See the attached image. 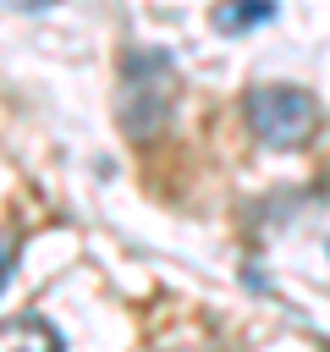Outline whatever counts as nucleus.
Returning <instances> with one entry per match:
<instances>
[{"label": "nucleus", "instance_id": "obj_1", "mask_svg": "<svg viewBox=\"0 0 330 352\" xmlns=\"http://www.w3.org/2000/svg\"><path fill=\"white\" fill-rule=\"evenodd\" d=\"M121 82H126V94H121V121L132 126V132H160V121L170 116V104H176V60L165 55V50H148V44H138V50H126V60H121Z\"/></svg>", "mask_w": 330, "mask_h": 352}, {"label": "nucleus", "instance_id": "obj_5", "mask_svg": "<svg viewBox=\"0 0 330 352\" xmlns=\"http://www.w3.org/2000/svg\"><path fill=\"white\" fill-rule=\"evenodd\" d=\"M11 264H16V236L0 231V292H6V280H11Z\"/></svg>", "mask_w": 330, "mask_h": 352}, {"label": "nucleus", "instance_id": "obj_4", "mask_svg": "<svg viewBox=\"0 0 330 352\" xmlns=\"http://www.w3.org/2000/svg\"><path fill=\"white\" fill-rule=\"evenodd\" d=\"M270 16H275V0H220L209 22H214L220 33H248V28L270 22Z\"/></svg>", "mask_w": 330, "mask_h": 352}, {"label": "nucleus", "instance_id": "obj_3", "mask_svg": "<svg viewBox=\"0 0 330 352\" xmlns=\"http://www.w3.org/2000/svg\"><path fill=\"white\" fill-rule=\"evenodd\" d=\"M60 346H66L60 330L38 314H16L0 324V352H60Z\"/></svg>", "mask_w": 330, "mask_h": 352}, {"label": "nucleus", "instance_id": "obj_2", "mask_svg": "<svg viewBox=\"0 0 330 352\" xmlns=\"http://www.w3.org/2000/svg\"><path fill=\"white\" fill-rule=\"evenodd\" d=\"M248 126H253L270 148H297V143L314 138V126H319V104H314L302 88L258 82V88H248Z\"/></svg>", "mask_w": 330, "mask_h": 352}]
</instances>
